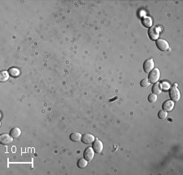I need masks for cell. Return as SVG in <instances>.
Instances as JSON below:
<instances>
[{"instance_id": "1", "label": "cell", "mask_w": 183, "mask_h": 175, "mask_svg": "<svg viewBox=\"0 0 183 175\" xmlns=\"http://www.w3.org/2000/svg\"><path fill=\"white\" fill-rule=\"evenodd\" d=\"M160 78V73L159 68H153L150 73H149V78L148 79L150 82L152 83H155L158 82V81Z\"/></svg>"}, {"instance_id": "2", "label": "cell", "mask_w": 183, "mask_h": 175, "mask_svg": "<svg viewBox=\"0 0 183 175\" xmlns=\"http://www.w3.org/2000/svg\"><path fill=\"white\" fill-rule=\"evenodd\" d=\"M169 97H170L172 101L173 102H178L180 100V98H181L180 91L176 87V86L170 88V90H169Z\"/></svg>"}, {"instance_id": "3", "label": "cell", "mask_w": 183, "mask_h": 175, "mask_svg": "<svg viewBox=\"0 0 183 175\" xmlns=\"http://www.w3.org/2000/svg\"><path fill=\"white\" fill-rule=\"evenodd\" d=\"M156 46L158 47V49L162 51H168L169 49V45L168 43V42L165 39H157L156 42Z\"/></svg>"}, {"instance_id": "4", "label": "cell", "mask_w": 183, "mask_h": 175, "mask_svg": "<svg viewBox=\"0 0 183 175\" xmlns=\"http://www.w3.org/2000/svg\"><path fill=\"white\" fill-rule=\"evenodd\" d=\"M155 67V63L154 60H152V59H148V60H147L144 64H143V69H144V71L146 72V73H147L149 74Z\"/></svg>"}, {"instance_id": "5", "label": "cell", "mask_w": 183, "mask_h": 175, "mask_svg": "<svg viewBox=\"0 0 183 175\" xmlns=\"http://www.w3.org/2000/svg\"><path fill=\"white\" fill-rule=\"evenodd\" d=\"M92 148L94 149V152L101 153L103 149V143L100 140H98V139H94V141L93 142Z\"/></svg>"}, {"instance_id": "6", "label": "cell", "mask_w": 183, "mask_h": 175, "mask_svg": "<svg viewBox=\"0 0 183 175\" xmlns=\"http://www.w3.org/2000/svg\"><path fill=\"white\" fill-rule=\"evenodd\" d=\"M149 38L151 40H157L159 38V30L156 27H151L148 29Z\"/></svg>"}, {"instance_id": "7", "label": "cell", "mask_w": 183, "mask_h": 175, "mask_svg": "<svg viewBox=\"0 0 183 175\" xmlns=\"http://www.w3.org/2000/svg\"><path fill=\"white\" fill-rule=\"evenodd\" d=\"M94 151L92 147H87L85 152H84V158L86 159L87 161H91L92 159L94 158Z\"/></svg>"}, {"instance_id": "8", "label": "cell", "mask_w": 183, "mask_h": 175, "mask_svg": "<svg viewBox=\"0 0 183 175\" xmlns=\"http://www.w3.org/2000/svg\"><path fill=\"white\" fill-rule=\"evenodd\" d=\"M12 136L7 135V134H3L0 136V143L3 145H7V144H10L12 142Z\"/></svg>"}, {"instance_id": "9", "label": "cell", "mask_w": 183, "mask_h": 175, "mask_svg": "<svg viewBox=\"0 0 183 175\" xmlns=\"http://www.w3.org/2000/svg\"><path fill=\"white\" fill-rule=\"evenodd\" d=\"M94 137L91 134H85L84 135L81 136V141L85 144H91L94 141Z\"/></svg>"}, {"instance_id": "10", "label": "cell", "mask_w": 183, "mask_h": 175, "mask_svg": "<svg viewBox=\"0 0 183 175\" xmlns=\"http://www.w3.org/2000/svg\"><path fill=\"white\" fill-rule=\"evenodd\" d=\"M162 107L163 110L165 112H170L172 110V108L174 107V102L172 100H166L162 104Z\"/></svg>"}, {"instance_id": "11", "label": "cell", "mask_w": 183, "mask_h": 175, "mask_svg": "<svg viewBox=\"0 0 183 175\" xmlns=\"http://www.w3.org/2000/svg\"><path fill=\"white\" fill-rule=\"evenodd\" d=\"M20 135H21V130L18 127H14L10 131V135L12 136L13 139H18Z\"/></svg>"}, {"instance_id": "12", "label": "cell", "mask_w": 183, "mask_h": 175, "mask_svg": "<svg viewBox=\"0 0 183 175\" xmlns=\"http://www.w3.org/2000/svg\"><path fill=\"white\" fill-rule=\"evenodd\" d=\"M152 92L153 94L158 95H160L161 92H162V87H161V84L159 82H155L154 84V86H152Z\"/></svg>"}, {"instance_id": "13", "label": "cell", "mask_w": 183, "mask_h": 175, "mask_svg": "<svg viewBox=\"0 0 183 175\" xmlns=\"http://www.w3.org/2000/svg\"><path fill=\"white\" fill-rule=\"evenodd\" d=\"M70 140L73 142H78L81 140V135L78 132H74L73 134H71L70 135Z\"/></svg>"}, {"instance_id": "14", "label": "cell", "mask_w": 183, "mask_h": 175, "mask_svg": "<svg viewBox=\"0 0 183 175\" xmlns=\"http://www.w3.org/2000/svg\"><path fill=\"white\" fill-rule=\"evenodd\" d=\"M8 73H9V75L13 78H17L20 75V71L17 68H10L8 69Z\"/></svg>"}, {"instance_id": "15", "label": "cell", "mask_w": 183, "mask_h": 175, "mask_svg": "<svg viewBox=\"0 0 183 175\" xmlns=\"http://www.w3.org/2000/svg\"><path fill=\"white\" fill-rule=\"evenodd\" d=\"M142 22H143V25L145 27H147V28H149V27L151 28V25H152V21H151V19L150 17H144V18H143Z\"/></svg>"}, {"instance_id": "16", "label": "cell", "mask_w": 183, "mask_h": 175, "mask_svg": "<svg viewBox=\"0 0 183 175\" xmlns=\"http://www.w3.org/2000/svg\"><path fill=\"white\" fill-rule=\"evenodd\" d=\"M9 73H7V71H2L0 73V81L1 82H6L9 78Z\"/></svg>"}, {"instance_id": "17", "label": "cell", "mask_w": 183, "mask_h": 175, "mask_svg": "<svg viewBox=\"0 0 183 175\" xmlns=\"http://www.w3.org/2000/svg\"><path fill=\"white\" fill-rule=\"evenodd\" d=\"M77 166L81 168V169H84L87 166V160L86 159H80L78 161H77Z\"/></svg>"}, {"instance_id": "18", "label": "cell", "mask_w": 183, "mask_h": 175, "mask_svg": "<svg viewBox=\"0 0 183 175\" xmlns=\"http://www.w3.org/2000/svg\"><path fill=\"white\" fill-rule=\"evenodd\" d=\"M150 81H149L148 78H144V79L142 80V82H140V85L142 87H144V88H146V87H147L150 85Z\"/></svg>"}, {"instance_id": "19", "label": "cell", "mask_w": 183, "mask_h": 175, "mask_svg": "<svg viewBox=\"0 0 183 175\" xmlns=\"http://www.w3.org/2000/svg\"><path fill=\"white\" fill-rule=\"evenodd\" d=\"M167 116H168V113L165 111H164V110H160L158 113V117H159L160 119H165L167 117Z\"/></svg>"}, {"instance_id": "20", "label": "cell", "mask_w": 183, "mask_h": 175, "mask_svg": "<svg viewBox=\"0 0 183 175\" xmlns=\"http://www.w3.org/2000/svg\"><path fill=\"white\" fill-rule=\"evenodd\" d=\"M148 101L150 103H155L157 101V95L155 94H151L148 96Z\"/></svg>"}, {"instance_id": "21", "label": "cell", "mask_w": 183, "mask_h": 175, "mask_svg": "<svg viewBox=\"0 0 183 175\" xmlns=\"http://www.w3.org/2000/svg\"><path fill=\"white\" fill-rule=\"evenodd\" d=\"M161 87H162V90H169L171 87H170V84L168 83V82H162V84H161Z\"/></svg>"}]
</instances>
